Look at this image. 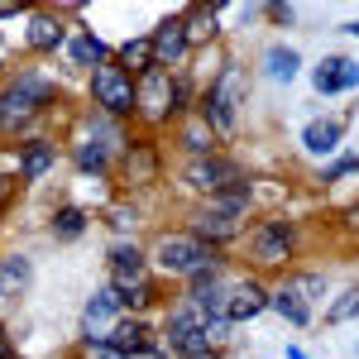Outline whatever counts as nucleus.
<instances>
[{
  "label": "nucleus",
  "instance_id": "obj_1",
  "mask_svg": "<svg viewBox=\"0 0 359 359\" xmlns=\"http://www.w3.org/2000/svg\"><path fill=\"white\" fill-rule=\"evenodd\" d=\"M53 101V82L43 77H20L10 91H0V130H20Z\"/></svg>",
  "mask_w": 359,
  "mask_h": 359
},
{
  "label": "nucleus",
  "instance_id": "obj_2",
  "mask_svg": "<svg viewBox=\"0 0 359 359\" xmlns=\"http://www.w3.org/2000/svg\"><path fill=\"white\" fill-rule=\"evenodd\" d=\"M158 264H163L168 273H211V264H216V249L201 245L196 235H163L158 240Z\"/></svg>",
  "mask_w": 359,
  "mask_h": 359
},
{
  "label": "nucleus",
  "instance_id": "obj_3",
  "mask_svg": "<svg viewBox=\"0 0 359 359\" xmlns=\"http://www.w3.org/2000/svg\"><path fill=\"white\" fill-rule=\"evenodd\" d=\"M91 91H96V101H101L111 115H125V111L139 106V86L130 82V72L115 67V62H101V67L91 72Z\"/></svg>",
  "mask_w": 359,
  "mask_h": 359
},
{
  "label": "nucleus",
  "instance_id": "obj_4",
  "mask_svg": "<svg viewBox=\"0 0 359 359\" xmlns=\"http://www.w3.org/2000/svg\"><path fill=\"white\" fill-rule=\"evenodd\" d=\"M235 101H240V72L230 67V72H221V82L206 96V115H211L216 130H235Z\"/></svg>",
  "mask_w": 359,
  "mask_h": 359
},
{
  "label": "nucleus",
  "instance_id": "obj_5",
  "mask_svg": "<svg viewBox=\"0 0 359 359\" xmlns=\"http://www.w3.org/2000/svg\"><path fill=\"white\" fill-rule=\"evenodd\" d=\"M172 101H177V86L168 82L158 67H149V72H144V86H139V106H144V115H149V120H168Z\"/></svg>",
  "mask_w": 359,
  "mask_h": 359
},
{
  "label": "nucleus",
  "instance_id": "obj_6",
  "mask_svg": "<svg viewBox=\"0 0 359 359\" xmlns=\"http://www.w3.org/2000/svg\"><path fill=\"white\" fill-rule=\"evenodd\" d=\"M168 340L182 350V355L192 359L206 350V316H196V311H182V316H172L168 321Z\"/></svg>",
  "mask_w": 359,
  "mask_h": 359
},
{
  "label": "nucleus",
  "instance_id": "obj_7",
  "mask_svg": "<svg viewBox=\"0 0 359 359\" xmlns=\"http://www.w3.org/2000/svg\"><path fill=\"white\" fill-rule=\"evenodd\" d=\"M125 306V297H120V287H106V292H96L91 297V306H86V335H96L101 345H106V335H111V321L115 311Z\"/></svg>",
  "mask_w": 359,
  "mask_h": 359
},
{
  "label": "nucleus",
  "instance_id": "obj_8",
  "mask_svg": "<svg viewBox=\"0 0 359 359\" xmlns=\"http://www.w3.org/2000/svg\"><path fill=\"white\" fill-rule=\"evenodd\" d=\"M292 254V230L283 221H269L259 235H254V259H264V264H283Z\"/></svg>",
  "mask_w": 359,
  "mask_h": 359
},
{
  "label": "nucleus",
  "instance_id": "obj_9",
  "mask_svg": "<svg viewBox=\"0 0 359 359\" xmlns=\"http://www.w3.org/2000/svg\"><path fill=\"white\" fill-rule=\"evenodd\" d=\"M201 245H225V240H235L240 235V225H235V216L230 211H216V206H206L201 216H196V230H192Z\"/></svg>",
  "mask_w": 359,
  "mask_h": 359
},
{
  "label": "nucleus",
  "instance_id": "obj_10",
  "mask_svg": "<svg viewBox=\"0 0 359 359\" xmlns=\"http://www.w3.org/2000/svg\"><path fill=\"white\" fill-rule=\"evenodd\" d=\"M350 86H359V62H350V57H326L316 67V91H350Z\"/></svg>",
  "mask_w": 359,
  "mask_h": 359
},
{
  "label": "nucleus",
  "instance_id": "obj_11",
  "mask_svg": "<svg viewBox=\"0 0 359 359\" xmlns=\"http://www.w3.org/2000/svg\"><path fill=\"white\" fill-rule=\"evenodd\" d=\"M187 182H192L196 192H221L225 182H240V177H235V168H230V163H216V158H196V163L187 168Z\"/></svg>",
  "mask_w": 359,
  "mask_h": 359
},
{
  "label": "nucleus",
  "instance_id": "obj_12",
  "mask_svg": "<svg viewBox=\"0 0 359 359\" xmlns=\"http://www.w3.org/2000/svg\"><path fill=\"white\" fill-rule=\"evenodd\" d=\"M269 306V292L259 287V283H240L235 292H230V306H225V321H249V316H259Z\"/></svg>",
  "mask_w": 359,
  "mask_h": 359
},
{
  "label": "nucleus",
  "instance_id": "obj_13",
  "mask_svg": "<svg viewBox=\"0 0 359 359\" xmlns=\"http://www.w3.org/2000/svg\"><path fill=\"white\" fill-rule=\"evenodd\" d=\"M187 48V20H168L154 34V62H172V57Z\"/></svg>",
  "mask_w": 359,
  "mask_h": 359
},
{
  "label": "nucleus",
  "instance_id": "obj_14",
  "mask_svg": "<svg viewBox=\"0 0 359 359\" xmlns=\"http://www.w3.org/2000/svg\"><path fill=\"white\" fill-rule=\"evenodd\" d=\"M106 345H111V350H120V355H144L154 340H149V331H144L139 321H115L111 335H106Z\"/></svg>",
  "mask_w": 359,
  "mask_h": 359
},
{
  "label": "nucleus",
  "instance_id": "obj_15",
  "mask_svg": "<svg viewBox=\"0 0 359 359\" xmlns=\"http://www.w3.org/2000/svg\"><path fill=\"white\" fill-rule=\"evenodd\" d=\"M302 144H306V154H331L335 144H340V120H311L306 125V135H302Z\"/></svg>",
  "mask_w": 359,
  "mask_h": 359
},
{
  "label": "nucleus",
  "instance_id": "obj_16",
  "mask_svg": "<svg viewBox=\"0 0 359 359\" xmlns=\"http://www.w3.org/2000/svg\"><path fill=\"white\" fill-rule=\"evenodd\" d=\"M29 43L39 48V53H48L62 43V25H57L53 15H34V25H29Z\"/></svg>",
  "mask_w": 359,
  "mask_h": 359
},
{
  "label": "nucleus",
  "instance_id": "obj_17",
  "mask_svg": "<svg viewBox=\"0 0 359 359\" xmlns=\"http://www.w3.org/2000/svg\"><path fill=\"white\" fill-rule=\"evenodd\" d=\"M264 62H269V77H273V82H292V77H297V67H302V57L292 53V48H269Z\"/></svg>",
  "mask_w": 359,
  "mask_h": 359
},
{
  "label": "nucleus",
  "instance_id": "obj_18",
  "mask_svg": "<svg viewBox=\"0 0 359 359\" xmlns=\"http://www.w3.org/2000/svg\"><path fill=\"white\" fill-rule=\"evenodd\" d=\"M29 273H34V269H29V259H20V254H15V259H5V264H0V292H20V287L29 283Z\"/></svg>",
  "mask_w": 359,
  "mask_h": 359
},
{
  "label": "nucleus",
  "instance_id": "obj_19",
  "mask_svg": "<svg viewBox=\"0 0 359 359\" xmlns=\"http://www.w3.org/2000/svg\"><path fill=\"white\" fill-rule=\"evenodd\" d=\"M269 306H278L292 326H302V321H306V306H302V297H297V287H278L273 297H269Z\"/></svg>",
  "mask_w": 359,
  "mask_h": 359
},
{
  "label": "nucleus",
  "instance_id": "obj_20",
  "mask_svg": "<svg viewBox=\"0 0 359 359\" xmlns=\"http://www.w3.org/2000/svg\"><path fill=\"white\" fill-rule=\"evenodd\" d=\"M182 144H187L192 154H211V125H206V115L187 120V130H182Z\"/></svg>",
  "mask_w": 359,
  "mask_h": 359
},
{
  "label": "nucleus",
  "instance_id": "obj_21",
  "mask_svg": "<svg viewBox=\"0 0 359 359\" xmlns=\"http://www.w3.org/2000/svg\"><path fill=\"white\" fill-rule=\"evenodd\" d=\"M125 67H158L154 62V39H135V43H125Z\"/></svg>",
  "mask_w": 359,
  "mask_h": 359
},
{
  "label": "nucleus",
  "instance_id": "obj_22",
  "mask_svg": "<svg viewBox=\"0 0 359 359\" xmlns=\"http://www.w3.org/2000/svg\"><path fill=\"white\" fill-rule=\"evenodd\" d=\"M53 163V154H48V144H29L25 149V177H43Z\"/></svg>",
  "mask_w": 359,
  "mask_h": 359
},
{
  "label": "nucleus",
  "instance_id": "obj_23",
  "mask_svg": "<svg viewBox=\"0 0 359 359\" xmlns=\"http://www.w3.org/2000/svg\"><path fill=\"white\" fill-rule=\"evenodd\" d=\"M355 316H359V287H350L340 302H331V316H326V321L340 326V321H355Z\"/></svg>",
  "mask_w": 359,
  "mask_h": 359
},
{
  "label": "nucleus",
  "instance_id": "obj_24",
  "mask_svg": "<svg viewBox=\"0 0 359 359\" xmlns=\"http://www.w3.org/2000/svg\"><path fill=\"white\" fill-rule=\"evenodd\" d=\"M101 53H106V48H101L91 34H77V39H72V57H77V62H96V67H101Z\"/></svg>",
  "mask_w": 359,
  "mask_h": 359
},
{
  "label": "nucleus",
  "instance_id": "obj_25",
  "mask_svg": "<svg viewBox=\"0 0 359 359\" xmlns=\"http://www.w3.org/2000/svg\"><path fill=\"white\" fill-rule=\"evenodd\" d=\"M211 34H216V10H196L187 25V39H211Z\"/></svg>",
  "mask_w": 359,
  "mask_h": 359
},
{
  "label": "nucleus",
  "instance_id": "obj_26",
  "mask_svg": "<svg viewBox=\"0 0 359 359\" xmlns=\"http://www.w3.org/2000/svg\"><path fill=\"white\" fill-rule=\"evenodd\" d=\"M82 230V211H62L57 216V235H77Z\"/></svg>",
  "mask_w": 359,
  "mask_h": 359
},
{
  "label": "nucleus",
  "instance_id": "obj_27",
  "mask_svg": "<svg viewBox=\"0 0 359 359\" xmlns=\"http://www.w3.org/2000/svg\"><path fill=\"white\" fill-rule=\"evenodd\" d=\"M77 163H82V168H101V163H106V154H101L96 144H86L82 154H77Z\"/></svg>",
  "mask_w": 359,
  "mask_h": 359
},
{
  "label": "nucleus",
  "instance_id": "obj_28",
  "mask_svg": "<svg viewBox=\"0 0 359 359\" xmlns=\"http://www.w3.org/2000/svg\"><path fill=\"white\" fill-rule=\"evenodd\" d=\"M297 292H326V283H321L316 273H302L297 278Z\"/></svg>",
  "mask_w": 359,
  "mask_h": 359
},
{
  "label": "nucleus",
  "instance_id": "obj_29",
  "mask_svg": "<svg viewBox=\"0 0 359 359\" xmlns=\"http://www.w3.org/2000/svg\"><path fill=\"white\" fill-rule=\"evenodd\" d=\"M96 359H130V355H120V350H111V345H96Z\"/></svg>",
  "mask_w": 359,
  "mask_h": 359
},
{
  "label": "nucleus",
  "instance_id": "obj_30",
  "mask_svg": "<svg viewBox=\"0 0 359 359\" xmlns=\"http://www.w3.org/2000/svg\"><path fill=\"white\" fill-rule=\"evenodd\" d=\"M345 221H350V225H359V206H350V216H345Z\"/></svg>",
  "mask_w": 359,
  "mask_h": 359
},
{
  "label": "nucleus",
  "instance_id": "obj_31",
  "mask_svg": "<svg viewBox=\"0 0 359 359\" xmlns=\"http://www.w3.org/2000/svg\"><path fill=\"white\" fill-rule=\"evenodd\" d=\"M5 350H10V340H5V331H0V355H5Z\"/></svg>",
  "mask_w": 359,
  "mask_h": 359
},
{
  "label": "nucleus",
  "instance_id": "obj_32",
  "mask_svg": "<svg viewBox=\"0 0 359 359\" xmlns=\"http://www.w3.org/2000/svg\"><path fill=\"white\" fill-rule=\"evenodd\" d=\"M192 359H216V355H211V350H201V355H192Z\"/></svg>",
  "mask_w": 359,
  "mask_h": 359
},
{
  "label": "nucleus",
  "instance_id": "obj_33",
  "mask_svg": "<svg viewBox=\"0 0 359 359\" xmlns=\"http://www.w3.org/2000/svg\"><path fill=\"white\" fill-rule=\"evenodd\" d=\"M345 29H350V34H359V20H355V25H345Z\"/></svg>",
  "mask_w": 359,
  "mask_h": 359
},
{
  "label": "nucleus",
  "instance_id": "obj_34",
  "mask_svg": "<svg viewBox=\"0 0 359 359\" xmlns=\"http://www.w3.org/2000/svg\"><path fill=\"white\" fill-rule=\"evenodd\" d=\"M0 192H5V187H0Z\"/></svg>",
  "mask_w": 359,
  "mask_h": 359
}]
</instances>
